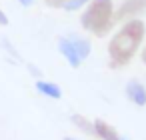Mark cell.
<instances>
[{"label":"cell","instance_id":"obj_6","mask_svg":"<svg viewBox=\"0 0 146 140\" xmlns=\"http://www.w3.org/2000/svg\"><path fill=\"white\" fill-rule=\"evenodd\" d=\"M92 124H94V136L96 138H100V140H120L118 130L110 122H106L102 118H96V120H92Z\"/></svg>","mask_w":146,"mask_h":140},{"label":"cell","instance_id":"obj_8","mask_svg":"<svg viewBox=\"0 0 146 140\" xmlns=\"http://www.w3.org/2000/svg\"><path fill=\"white\" fill-rule=\"evenodd\" d=\"M70 122H72L78 130H82V132L94 136V124H92L86 116H82V114H72V116H70Z\"/></svg>","mask_w":146,"mask_h":140},{"label":"cell","instance_id":"obj_3","mask_svg":"<svg viewBox=\"0 0 146 140\" xmlns=\"http://www.w3.org/2000/svg\"><path fill=\"white\" fill-rule=\"evenodd\" d=\"M142 12H146V0H124L118 6V10H114V22H124V20L136 18Z\"/></svg>","mask_w":146,"mask_h":140},{"label":"cell","instance_id":"obj_15","mask_svg":"<svg viewBox=\"0 0 146 140\" xmlns=\"http://www.w3.org/2000/svg\"><path fill=\"white\" fill-rule=\"evenodd\" d=\"M62 140H78V138H72V136H64Z\"/></svg>","mask_w":146,"mask_h":140},{"label":"cell","instance_id":"obj_14","mask_svg":"<svg viewBox=\"0 0 146 140\" xmlns=\"http://www.w3.org/2000/svg\"><path fill=\"white\" fill-rule=\"evenodd\" d=\"M142 62H144V66H146V48L142 50Z\"/></svg>","mask_w":146,"mask_h":140},{"label":"cell","instance_id":"obj_16","mask_svg":"<svg viewBox=\"0 0 146 140\" xmlns=\"http://www.w3.org/2000/svg\"><path fill=\"white\" fill-rule=\"evenodd\" d=\"M120 140H128V138H124V136H120Z\"/></svg>","mask_w":146,"mask_h":140},{"label":"cell","instance_id":"obj_10","mask_svg":"<svg viewBox=\"0 0 146 140\" xmlns=\"http://www.w3.org/2000/svg\"><path fill=\"white\" fill-rule=\"evenodd\" d=\"M88 2H90V0H68V2H66L62 8H64V10H68V12H76V10L84 8Z\"/></svg>","mask_w":146,"mask_h":140},{"label":"cell","instance_id":"obj_12","mask_svg":"<svg viewBox=\"0 0 146 140\" xmlns=\"http://www.w3.org/2000/svg\"><path fill=\"white\" fill-rule=\"evenodd\" d=\"M0 26H8V16L2 8H0Z\"/></svg>","mask_w":146,"mask_h":140},{"label":"cell","instance_id":"obj_2","mask_svg":"<svg viewBox=\"0 0 146 140\" xmlns=\"http://www.w3.org/2000/svg\"><path fill=\"white\" fill-rule=\"evenodd\" d=\"M114 10L116 8L112 0H90L80 16V24L84 30L102 38L114 26Z\"/></svg>","mask_w":146,"mask_h":140},{"label":"cell","instance_id":"obj_13","mask_svg":"<svg viewBox=\"0 0 146 140\" xmlns=\"http://www.w3.org/2000/svg\"><path fill=\"white\" fill-rule=\"evenodd\" d=\"M18 4H20V6H24V8H28V6H32V4H34V0H18Z\"/></svg>","mask_w":146,"mask_h":140},{"label":"cell","instance_id":"obj_7","mask_svg":"<svg viewBox=\"0 0 146 140\" xmlns=\"http://www.w3.org/2000/svg\"><path fill=\"white\" fill-rule=\"evenodd\" d=\"M34 88L42 94V96H48V98H54V100H60L62 98V88L54 82H48V80H36L34 82Z\"/></svg>","mask_w":146,"mask_h":140},{"label":"cell","instance_id":"obj_11","mask_svg":"<svg viewBox=\"0 0 146 140\" xmlns=\"http://www.w3.org/2000/svg\"><path fill=\"white\" fill-rule=\"evenodd\" d=\"M46 2V6H50V8H62L68 0H44Z\"/></svg>","mask_w":146,"mask_h":140},{"label":"cell","instance_id":"obj_1","mask_svg":"<svg viewBox=\"0 0 146 140\" xmlns=\"http://www.w3.org/2000/svg\"><path fill=\"white\" fill-rule=\"evenodd\" d=\"M146 36V24L140 18L124 20L122 28L110 38L108 44V60L110 68H124L130 64L134 54L138 52L142 40Z\"/></svg>","mask_w":146,"mask_h":140},{"label":"cell","instance_id":"obj_5","mask_svg":"<svg viewBox=\"0 0 146 140\" xmlns=\"http://www.w3.org/2000/svg\"><path fill=\"white\" fill-rule=\"evenodd\" d=\"M126 98L136 106H146V86L140 80H130L124 88Z\"/></svg>","mask_w":146,"mask_h":140},{"label":"cell","instance_id":"obj_4","mask_svg":"<svg viewBox=\"0 0 146 140\" xmlns=\"http://www.w3.org/2000/svg\"><path fill=\"white\" fill-rule=\"evenodd\" d=\"M58 52L64 56V60L72 66V68H78L80 66V56H78V52H76V48H74V44H72V40H70V36H62V38H58Z\"/></svg>","mask_w":146,"mask_h":140},{"label":"cell","instance_id":"obj_9","mask_svg":"<svg viewBox=\"0 0 146 140\" xmlns=\"http://www.w3.org/2000/svg\"><path fill=\"white\" fill-rule=\"evenodd\" d=\"M70 40H72L74 48H76V52H78L80 60H84V58H88V56H90L92 46H90V42H88V40H84V38H80V36H70Z\"/></svg>","mask_w":146,"mask_h":140}]
</instances>
